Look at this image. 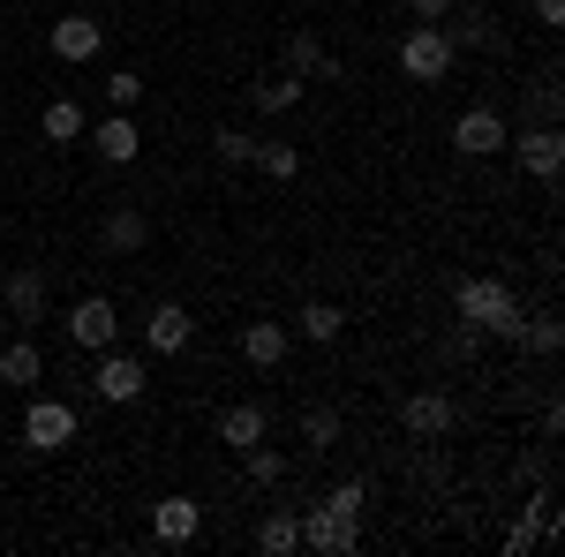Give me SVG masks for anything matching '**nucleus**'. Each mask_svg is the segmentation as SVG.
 I'll return each instance as SVG.
<instances>
[{
  "label": "nucleus",
  "instance_id": "a878e982",
  "mask_svg": "<svg viewBox=\"0 0 565 557\" xmlns=\"http://www.w3.org/2000/svg\"><path fill=\"white\" fill-rule=\"evenodd\" d=\"M106 106H114V114H136V106H143V76H136V68H114V76H106Z\"/></svg>",
  "mask_w": 565,
  "mask_h": 557
},
{
  "label": "nucleus",
  "instance_id": "9b49d317",
  "mask_svg": "<svg viewBox=\"0 0 565 557\" xmlns=\"http://www.w3.org/2000/svg\"><path fill=\"white\" fill-rule=\"evenodd\" d=\"M0 309H8V324H15V332L45 317V271H39V264H15V271H8V287H0Z\"/></svg>",
  "mask_w": 565,
  "mask_h": 557
},
{
  "label": "nucleus",
  "instance_id": "dca6fc26",
  "mask_svg": "<svg viewBox=\"0 0 565 557\" xmlns=\"http://www.w3.org/2000/svg\"><path fill=\"white\" fill-rule=\"evenodd\" d=\"M287 76H302V84H340V61L317 45V31H295V39H287Z\"/></svg>",
  "mask_w": 565,
  "mask_h": 557
},
{
  "label": "nucleus",
  "instance_id": "2eb2a0df",
  "mask_svg": "<svg viewBox=\"0 0 565 557\" xmlns=\"http://www.w3.org/2000/svg\"><path fill=\"white\" fill-rule=\"evenodd\" d=\"M452 422H460V415H452V399H445V392H415V399L399 407V429H407V437H423V444L445 437Z\"/></svg>",
  "mask_w": 565,
  "mask_h": 557
},
{
  "label": "nucleus",
  "instance_id": "5701e85b",
  "mask_svg": "<svg viewBox=\"0 0 565 557\" xmlns=\"http://www.w3.org/2000/svg\"><path fill=\"white\" fill-rule=\"evenodd\" d=\"M84 129H90V114L76 106V98H53V106L39 114V136H45V143H76Z\"/></svg>",
  "mask_w": 565,
  "mask_h": 557
},
{
  "label": "nucleus",
  "instance_id": "473e14b6",
  "mask_svg": "<svg viewBox=\"0 0 565 557\" xmlns=\"http://www.w3.org/2000/svg\"><path fill=\"white\" fill-rule=\"evenodd\" d=\"M445 8H452V0H407V15H415V23H445Z\"/></svg>",
  "mask_w": 565,
  "mask_h": 557
},
{
  "label": "nucleus",
  "instance_id": "f03ea898",
  "mask_svg": "<svg viewBox=\"0 0 565 557\" xmlns=\"http://www.w3.org/2000/svg\"><path fill=\"white\" fill-rule=\"evenodd\" d=\"M452 61H460V53L445 39V23H415V31L399 39V76H407V84H445Z\"/></svg>",
  "mask_w": 565,
  "mask_h": 557
},
{
  "label": "nucleus",
  "instance_id": "a211bd4d",
  "mask_svg": "<svg viewBox=\"0 0 565 557\" xmlns=\"http://www.w3.org/2000/svg\"><path fill=\"white\" fill-rule=\"evenodd\" d=\"M445 39H452V53H476V45H498V23L482 15V8H445Z\"/></svg>",
  "mask_w": 565,
  "mask_h": 557
},
{
  "label": "nucleus",
  "instance_id": "aec40b11",
  "mask_svg": "<svg viewBox=\"0 0 565 557\" xmlns=\"http://www.w3.org/2000/svg\"><path fill=\"white\" fill-rule=\"evenodd\" d=\"M218 444H226V452L264 444V407H257V399H242V407H226V415H218Z\"/></svg>",
  "mask_w": 565,
  "mask_h": 557
},
{
  "label": "nucleus",
  "instance_id": "ddd939ff",
  "mask_svg": "<svg viewBox=\"0 0 565 557\" xmlns=\"http://www.w3.org/2000/svg\"><path fill=\"white\" fill-rule=\"evenodd\" d=\"M189 340H196V317H189L181 301H151V317H143V346H151V354H181Z\"/></svg>",
  "mask_w": 565,
  "mask_h": 557
},
{
  "label": "nucleus",
  "instance_id": "6ab92c4d",
  "mask_svg": "<svg viewBox=\"0 0 565 557\" xmlns=\"http://www.w3.org/2000/svg\"><path fill=\"white\" fill-rule=\"evenodd\" d=\"M287 346H295V324H249V332H242V362L279 369V362H287Z\"/></svg>",
  "mask_w": 565,
  "mask_h": 557
},
{
  "label": "nucleus",
  "instance_id": "20e7f679",
  "mask_svg": "<svg viewBox=\"0 0 565 557\" xmlns=\"http://www.w3.org/2000/svg\"><path fill=\"white\" fill-rule=\"evenodd\" d=\"M143 385H151V369H143V354H98V377H90V392L106 399V407H129V399H143Z\"/></svg>",
  "mask_w": 565,
  "mask_h": 557
},
{
  "label": "nucleus",
  "instance_id": "1a4fd4ad",
  "mask_svg": "<svg viewBox=\"0 0 565 557\" xmlns=\"http://www.w3.org/2000/svg\"><path fill=\"white\" fill-rule=\"evenodd\" d=\"M204 535V505L196 497H159V513H151V543L159 550H189Z\"/></svg>",
  "mask_w": 565,
  "mask_h": 557
},
{
  "label": "nucleus",
  "instance_id": "4468645a",
  "mask_svg": "<svg viewBox=\"0 0 565 557\" xmlns=\"http://www.w3.org/2000/svg\"><path fill=\"white\" fill-rule=\"evenodd\" d=\"M143 242H151V218L136 212V204H114V212L98 218V249L106 257H136Z\"/></svg>",
  "mask_w": 565,
  "mask_h": 557
},
{
  "label": "nucleus",
  "instance_id": "0eeeda50",
  "mask_svg": "<svg viewBox=\"0 0 565 557\" xmlns=\"http://www.w3.org/2000/svg\"><path fill=\"white\" fill-rule=\"evenodd\" d=\"M505 114H498V106H468V114H460V121H452V151H460V159H498V151H505Z\"/></svg>",
  "mask_w": 565,
  "mask_h": 557
},
{
  "label": "nucleus",
  "instance_id": "7ed1b4c3",
  "mask_svg": "<svg viewBox=\"0 0 565 557\" xmlns=\"http://www.w3.org/2000/svg\"><path fill=\"white\" fill-rule=\"evenodd\" d=\"M45 45H53V61L84 68V61H98V53H106V23H98V15H84V8H68V15L45 31Z\"/></svg>",
  "mask_w": 565,
  "mask_h": 557
},
{
  "label": "nucleus",
  "instance_id": "2f4dec72",
  "mask_svg": "<svg viewBox=\"0 0 565 557\" xmlns=\"http://www.w3.org/2000/svg\"><path fill=\"white\" fill-rule=\"evenodd\" d=\"M332 513H354L362 519V505H370V482H332V497H324Z\"/></svg>",
  "mask_w": 565,
  "mask_h": 557
},
{
  "label": "nucleus",
  "instance_id": "f257e3e1",
  "mask_svg": "<svg viewBox=\"0 0 565 557\" xmlns=\"http://www.w3.org/2000/svg\"><path fill=\"white\" fill-rule=\"evenodd\" d=\"M452 309H460V324H476L482 340H521V324H527L521 294L505 279H460L452 287Z\"/></svg>",
  "mask_w": 565,
  "mask_h": 557
},
{
  "label": "nucleus",
  "instance_id": "4be33fe9",
  "mask_svg": "<svg viewBox=\"0 0 565 557\" xmlns=\"http://www.w3.org/2000/svg\"><path fill=\"white\" fill-rule=\"evenodd\" d=\"M295 332H302L309 346H340V332H348V309H340V301H309L302 317H295Z\"/></svg>",
  "mask_w": 565,
  "mask_h": 557
},
{
  "label": "nucleus",
  "instance_id": "39448f33",
  "mask_svg": "<svg viewBox=\"0 0 565 557\" xmlns=\"http://www.w3.org/2000/svg\"><path fill=\"white\" fill-rule=\"evenodd\" d=\"M23 444H31V452L76 444V407H68V399H31V407H23Z\"/></svg>",
  "mask_w": 565,
  "mask_h": 557
},
{
  "label": "nucleus",
  "instance_id": "b1692460",
  "mask_svg": "<svg viewBox=\"0 0 565 557\" xmlns=\"http://www.w3.org/2000/svg\"><path fill=\"white\" fill-rule=\"evenodd\" d=\"M302 76H287V68H279V76H264L257 90H249V106H257V114H295V106H302Z\"/></svg>",
  "mask_w": 565,
  "mask_h": 557
},
{
  "label": "nucleus",
  "instance_id": "f8f14e48",
  "mask_svg": "<svg viewBox=\"0 0 565 557\" xmlns=\"http://www.w3.org/2000/svg\"><path fill=\"white\" fill-rule=\"evenodd\" d=\"M362 535H354V513H332V505H317V513H302V550L317 557H348Z\"/></svg>",
  "mask_w": 565,
  "mask_h": 557
},
{
  "label": "nucleus",
  "instance_id": "bb28decb",
  "mask_svg": "<svg viewBox=\"0 0 565 557\" xmlns=\"http://www.w3.org/2000/svg\"><path fill=\"white\" fill-rule=\"evenodd\" d=\"M212 151L226 159V167H257V136H249V129H218Z\"/></svg>",
  "mask_w": 565,
  "mask_h": 557
},
{
  "label": "nucleus",
  "instance_id": "f704fd0d",
  "mask_svg": "<svg viewBox=\"0 0 565 557\" xmlns=\"http://www.w3.org/2000/svg\"><path fill=\"white\" fill-rule=\"evenodd\" d=\"M8 332H15V324H8V309H0V340H8Z\"/></svg>",
  "mask_w": 565,
  "mask_h": 557
},
{
  "label": "nucleus",
  "instance_id": "cd10ccee",
  "mask_svg": "<svg viewBox=\"0 0 565 557\" xmlns=\"http://www.w3.org/2000/svg\"><path fill=\"white\" fill-rule=\"evenodd\" d=\"M257 167L271 173V181H295V173H302V151H295V143H257Z\"/></svg>",
  "mask_w": 565,
  "mask_h": 557
},
{
  "label": "nucleus",
  "instance_id": "c85d7f7f",
  "mask_svg": "<svg viewBox=\"0 0 565 557\" xmlns=\"http://www.w3.org/2000/svg\"><path fill=\"white\" fill-rule=\"evenodd\" d=\"M242 468H249V482H287V452H271V444H249V452H242Z\"/></svg>",
  "mask_w": 565,
  "mask_h": 557
},
{
  "label": "nucleus",
  "instance_id": "72a5a7b5",
  "mask_svg": "<svg viewBox=\"0 0 565 557\" xmlns=\"http://www.w3.org/2000/svg\"><path fill=\"white\" fill-rule=\"evenodd\" d=\"M535 23H565V0H535Z\"/></svg>",
  "mask_w": 565,
  "mask_h": 557
},
{
  "label": "nucleus",
  "instance_id": "6e6552de",
  "mask_svg": "<svg viewBox=\"0 0 565 557\" xmlns=\"http://www.w3.org/2000/svg\"><path fill=\"white\" fill-rule=\"evenodd\" d=\"M68 340L84 346V354H106V346L121 340V309L106 294H84L76 309H68Z\"/></svg>",
  "mask_w": 565,
  "mask_h": 557
},
{
  "label": "nucleus",
  "instance_id": "393cba45",
  "mask_svg": "<svg viewBox=\"0 0 565 557\" xmlns=\"http://www.w3.org/2000/svg\"><path fill=\"white\" fill-rule=\"evenodd\" d=\"M257 550H264V557H287V550H302V519H295V513H271V519L257 527Z\"/></svg>",
  "mask_w": 565,
  "mask_h": 557
},
{
  "label": "nucleus",
  "instance_id": "412c9836",
  "mask_svg": "<svg viewBox=\"0 0 565 557\" xmlns=\"http://www.w3.org/2000/svg\"><path fill=\"white\" fill-rule=\"evenodd\" d=\"M39 369H45V354H39V340H0V385H39Z\"/></svg>",
  "mask_w": 565,
  "mask_h": 557
},
{
  "label": "nucleus",
  "instance_id": "7c9ffc66",
  "mask_svg": "<svg viewBox=\"0 0 565 557\" xmlns=\"http://www.w3.org/2000/svg\"><path fill=\"white\" fill-rule=\"evenodd\" d=\"M302 437H309V444H340V415H332V407H309Z\"/></svg>",
  "mask_w": 565,
  "mask_h": 557
},
{
  "label": "nucleus",
  "instance_id": "f3484780",
  "mask_svg": "<svg viewBox=\"0 0 565 557\" xmlns=\"http://www.w3.org/2000/svg\"><path fill=\"white\" fill-rule=\"evenodd\" d=\"M84 136L98 143V159H106V167H129L136 151H143V136H136L129 114H106V121H98V129H84Z\"/></svg>",
  "mask_w": 565,
  "mask_h": 557
},
{
  "label": "nucleus",
  "instance_id": "423d86ee",
  "mask_svg": "<svg viewBox=\"0 0 565 557\" xmlns=\"http://www.w3.org/2000/svg\"><path fill=\"white\" fill-rule=\"evenodd\" d=\"M551 535H558V497L551 490H527V513L505 527V557H535Z\"/></svg>",
  "mask_w": 565,
  "mask_h": 557
},
{
  "label": "nucleus",
  "instance_id": "9d476101",
  "mask_svg": "<svg viewBox=\"0 0 565 557\" xmlns=\"http://www.w3.org/2000/svg\"><path fill=\"white\" fill-rule=\"evenodd\" d=\"M505 143L521 151V167L535 173V181H558V167H565V136H558V121H535V129L505 136Z\"/></svg>",
  "mask_w": 565,
  "mask_h": 557
},
{
  "label": "nucleus",
  "instance_id": "c756f323",
  "mask_svg": "<svg viewBox=\"0 0 565 557\" xmlns=\"http://www.w3.org/2000/svg\"><path fill=\"white\" fill-rule=\"evenodd\" d=\"M521 340L535 346V354H558L565 332H558V317H527V324H521Z\"/></svg>",
  "mask_w": 565,
  "mask_h": 557
}]
</instances>
